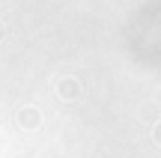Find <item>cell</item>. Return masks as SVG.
I'll use <instances>...</instances> for the list:
<instances>
[{
  "label": "cell",
  "instance_id": "cell-2",
  "mask_svg": "<svg viewBox=\"0 0 161 158\" xmlns=\"http://www.w3.org/2000/svg\"><path fill=\"white\" fill-rule=\"evenodd\" d=\"M155 140H158V143H161V123H158V125H155Z\"/></svg>",
  "mask_w": 161,
  "mask_h": 158
},
{
  "label": "cell",
  "instance_id": "cell-1",
  "mask_svg": "<svg viewBox=\"0 0 161 158\" xmlns=\"http://www.w3.org/2000/svg\"><path fill=\"white\" fill-rule=\"evenodd\" d=\"M66 93V99H75V93H78V87H75V81H63L60 84V95Z\"/></svg>",
  "mask_w": 161,
  "mask_h": 158
}]
</instances>
